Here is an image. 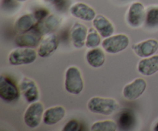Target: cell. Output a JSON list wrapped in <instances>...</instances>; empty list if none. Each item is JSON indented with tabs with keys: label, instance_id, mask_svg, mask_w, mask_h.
<instances>
[{
	"label": "cell",
	"instance_id": "cell-1",
	"mask_svg": "<svg viewBox=\"0 0 158 131\" xmlns=\"http://www.w3.org/2000/svg\"><path fill=\"white\" fill-rule=\"evenodd\" d=\"M120 108L118 102L114 98L94 96L87 103V109L93 113L110 116Z\"/></svg>",
	"mask_w": 158,
	"mask_h": 131
},
{
	"label": "cell",
	"instance_id": "cell-2",
	"mask_svg": "<svg viewBox=\"0 0 158 131\" xmlns=\"http://www.w3.org/2000/svg\"><path fill=\"white\" fill-rule=\"evenodd\" d=\"M64 87L66 92L73 95H79L84 88V82L81 71L77 66H69L65 72Z\"/></svg>",
	"mask_w": 158,
	"mask_h": 131
},
{
	"label": "cell",
	"instance_id": "cell-3",
	"mask_svg": "<svg viewBox=\"0 0 158 131\" xmlns=\"http://www.w3.org/2000/svg\"><path fill=\"white\" fill-rule=\"evenodd\" d=\"M37 55V52L32 48L18 47L9 52L8 61L12 66L29 65L35 61Z\"/></svg>",
	"mask_w": 158,
	"mask_h": 131
},
{
	"label": "cell",
	"instance_id": "cell-4",
	"mask_svg": "<svg viewBox=\"0 0 158 131\" xmlns=\"http://www.w3.org/2000/svg\"><path fill=\"white\" fill-rule=\"evenodd\" d=\"M102 47L106 52L117 54L125 50L130 45V39L125 34H116L105 38L102 41Z\"/></svg>",
	"mask_w": 158,
	"mask_h": 131
},
{
	"label": "cell",
	"instance_id": "cell-5",
	"mask_svg": "<svg viewBox=\"0 0 158 131\" xmlns=\"http://www.w3.org/2000/svg\"><path fill=\"white\" fill-rule=\"evenodd\" d=\"M44 112V106L42 103L36 101L30 103L23 116L25 124L31 129L38 127L43 121Z\"/></svg>",
	"mask_w": 158,
	"mask_h": 131
},
{
	"label": "cell",
	"instance_id": "cell-6",
	"mask_svg": "<svg viewBox=\"0 0 158 131\" xmlns=\"http://www.w3.org/2000/svg\"><path fill=\"white\" fill-rule=\"evenodd\" d=\"M43 31L38 26L15 36V43L19 47L35 48L39 46L43 39Z\"/></svg>",
	"mask_w": 158,
	"mask_h": 131
},
{
	"label": "cell",
	"instance_id": "cell-7",
	"mask_svg": "<svg viewBox=\"0 0 158 131\" xmlns=\"http://www.w3.org/2000/svg\"><path fill=\"white\" fill-rule=\"evenodd\" d=\"M146 12L144 6L140 2H134L128 8L126 14V21L132 28L140 27L145 23Z\"/></svg>",
	"mask_w": 158,
	"mask_h": 131
},
{
	"label": "cell",
	"instance_id": "cell-8",
	"mask_svg": "<svg viewBox=\"0 0 158 131\" xmlns=\"http://www.w3.org/2000/svg\"><path fill=\"white\" fill-rule=\"evenodd\" d=\"M19 88L13 80L4 75L0 76V97L6 103H11L19 97Z\"/></svg>",
	"mask_w": 158,
	"mask_h": 131
},
{
	"label": "cell",
	"instance_id": "cell-9",
	"mask_svg": "<svg viewBox=\"0 0 158 131\" xmlns=\"http://www.w3.org/2000/svg\"><path fill=\"white\" fill-rule=\"evenodd\" d=\"M20 93L27 103H32L38 101L40 91L35 82L29 77H23L19 84Z\"/></svg>",
	"mask_w": 158,
	"mask_h": 131
},
{
	"label": "cell",
	"instance_id": "cell-10",
	"mask_svg": "<svg viewBox=\"0 0 158 131\" xmlns=\"http://www.w3.org/2000/svg\"><path fill=\"white\" fill-rule=\"evenodd\" d=\"M147 82L143 78H136L125 85L123 89V96L127 100H135L141 96L147 89Z\"/></svg>",
	"mask_w": 158,
	"mask_h": 131
},
{
	"label": "cell",
	"instance_id": "cell-11",
	"mask_svg": "<svg viewBox=\"0 0 158 131\" xmlns=\"http://www.w3.org/2000/svg\"><path fill=\"white\" fill-rule=\"evenodd\" d=\"M60 39L56 34L51 33L46 35L39 45L37 50L38 55L41 58H47L58 49Z\"/></svg>",
	"mask_w": 158,
	"mask_h": 131
},
{
	"label": "cell",
	"instance_id": "cell-12",
	"mask_svg": "<svg viewBox=\"0 0 158 131\" xmlns=\"http://www.w3.org/2000/svg\"><path fill=\"white\" fill-rule=\"evenodd\" d=\"M69 12L75 18L86 22L93 21L97 15L94 8L81 2L73 3L69 8Z\"/></svg>",
	"mask_w": 158,
	"mask_h": 131
},
{
	"label": "cell",
	"instance_id": "cell-13",
	"mask_svg": "<svg viewBox=\"0 0 158 131\" xmlns=\"http://www.w3.org/2000/svg\"><path fill=\"white\" fill-rule=\"evenodd\" d=\"M134 53L140 58H146L154 55L158 50V41L155 39H148L132 45Z\"/></svg>",
	"mask_w": 158,
	"mask_h": 131
},
{
	"label": "cell",
	"instance_id": "cell-14",
	"mask_svg": "<svg viewBox=\"0 0 158 131\" xmlns=\"http://www.w3.org/2000/svg\"><path fill=\"white\" fill-rule=\"evenodd\" d=\"M88 28L84 24L76 23L70 29V39L73 46L77 49H81L86 46Z\"/></svg>",
	"mask_w": 158,
	"mask_h": 131
},
{
	"label": "cell",
	"instance_id": "cell-15",
	"mask_svg": "<svg viewBox=\"0 0 158 131\" xmlns=\"http://www.w3.org/2000/svg\"><path fill=\"white\" fill-rule=\"evenodd\" d=\"M38 24L39 21L34 12L24 14L15 20L14 23V29L17 33H23L33 29Z\"/></svg>",
	"mask_w": 158,
	"mask_h": 131
},
{
	"label": "cell",
	"instance_id": "cell-16",
	"mask_svg": "<svg viewBox=\"0 0 158 131\" xmlns=\"http://www.w3.org/2000/svg\"><path fill=\"white\" fill-rule=\"evenodd\" d=\"M137 71L145 76H150L158 72V55L142 58L137 64Z\"/></svg>",
	"mask_w": 158,
	"mask_h": 131
},
{
	"label": "cell",
	"instance_id": "cell-17",
	"mask_svg": "<svg viewBox=\"0 0 158 131\" xmlns=\"http://www.w3.org/2000/svg\"><path fill=\"white\" fill-rule=\"evenodd\" d=\"M93 26L103 38H107L114 35V25L103 15L99 14L96 15L94 19L93 20Z\"/></svg>",
	"mask_w": 158,
	"mask_h": 131
},
{
	"label": "cell",
	"instance_id": "cell-18",
	"mask_svg": "<svg viewBox=\"0 0 158 131\" xmlns=\"http://www.w3.org/2000/svg\"><path fill=\"white\" fill-rule=\"evenodd\" d=\"M66 116V109L62 106H55L45 110L43 114V123L48 126L57 124Z\"/></svg>",
	"mask_w": 158,
	"mask_h": 131
},
{
	"label": "cell",
	"instance_id": "cell-19",
	"mask_svg": "<svg viewBox=\"0 0 158 131\" xmlns=\"http://www.w3.org/2000/svg\"><path fill=\"white\" fill-rule=\"evenodd\" d=\"M86 60L93 68H100L106 61V55L102 49L99 47L89 49L86 53Z\"/></svg>",
	"mask_w": 158,
	"mask_h": 131
},
{
	"label": "cell",
	"instance_id": "cell-20",
	"mask_svg": "<svg viewBox=\"0 0 158 131\" xmlns=\"http://www.w3.org/2000/svg\"><path fill=\"white\" fill-rule=\"evenodd\" d=\"M117 129V123L112 120H106L97 121L91 126L92 131H116Z\"/></svg>",
	"mask_w": 158,
	"mask_h": 131
},
{
	"label": "cell",
	"instance_id": "cell-21",
	"mask_svg": "<svg viewBox=\"0 0 158 131\" xmlns=\"http://www.w3.org/2000/svg\"><path fill=\"white\" fill-rule=\"evenodd\" d=\"M101 43V35L97 32V29L94 27L89 28L86 40V47L88 49H93V48L98 47Z\"/></svg>",
	"mask_w": 158,
	"mask_h": 131
},
{
	"label": "cell",
	"instance_id": "cell-22",
	"mask_svg": "<svg viewBox=\"0 0 158 131\" xmlns=\"http://www.w3.org/2000/svg\"><path fill=\"white\" fill-rule=\"evenodd\" d=\"M145 24L151 29L158 28V6H151L147 9Z\"/></svg>",
	"mask_w": 158,
	"mask_h": 131
},
{
	"label": "cell",
	"instance_id": "cell-23",
	"mask_svg": "<svg viewBox=\"0 0 158 131\" xmlns=\"http://www.w3.org/2000/svg\"><path fill=\"white\" fill-rule=\"evenodd\" d=\"M40 23H43V29L45 28L46 32H52L58 28L59 25L60 23V18L57 15H53V14H49L45 19Z\"/></svg>",
	"mask_w": 158,
	"mask_h": 131
},
{
	"label": "cell",
	"instance_id": "cell-24",
	"mask_svg": "<svg viewBox=\"0 0 158 131\" xmlns=\"http://www.w3.org/2000/svg\"><path fill=\"white\" fill-rule=\"evenodd\" d=\"M80 129V124L78 120H70L63 126V131H78Z\"/></svg>",
	"mask_w": 158,
	"mask_h": 131
},
{
	"label": "cell",
	"instance_id": "cell-25",
	"mask_svg": "<svg viewBox=\"0 0 158 131\" xmlns=\"http://www.w3.org/2000/svg\"><path fill=\"white\" fill-rule=\"evenodd\" d=\"M43 1L46 2H50V3H52V2H56L57 0H43Z\"/></svg>",
	"mask_w": 158,
	"mask_h": 131
},
{
	"label": "cell",
	"instance_id": "cell-26",
	"mask_svg": "<svg viewBox=\"0 0 158 131\" xmlns=\"http://www.w3.org/2000/svg\"><path fill=\"white\" fill-rule=\"evenodd\" d=\"M154 130H155V131H158V122L157 123H156L155 125H154Z\"/></svg>",
	"mask_w": 158,
	"mask_h": 131
},
{
	"label": "cell",
	"instance_id": "cell-27",
	"mask_svg": "<svg viewBox=\"0 0 158 131\" xmlns=\"http://www.w3.org/2000/svg\"><path fill=\"white\" fill-rule=\"evenodd\" d=\"M15 1L19 2H26L27 0H15Z\"/></svg>",
	"mask_w": 158,
	"mask_h": 131
}]
</instances>
